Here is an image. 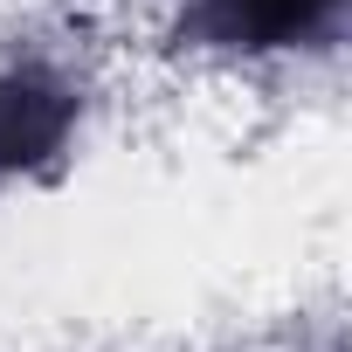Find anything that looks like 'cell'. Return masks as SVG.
<instances>
[{"label":"cell","mask_w":352,"mask_h":352,"mask_svg":"<svg viewBox=\"0 0 352 352\" xmlns=\"http://www.w3.org/2000/svg\"><path fill=\"white\" fill-rule=\"evenodd\" d=\"M69 131V97L42 76H8L0 83V166H35L63 145Z\"/></svg>","instance_id":"obj_1"},{"label":"cell","mask_w":352,"mask_h":352,"mask_svg":"<svg viewBox=\"0 0 352 352\" xmlns=\"http://www.w3.org/2000/svg\"><path fill=\"white\" fill-rule=\"evenodd\" d=\"M338 0H208V21L242 42V49H283V42H304Z\"/></svg>","instance_id":"obj_2"}]
</instances>
